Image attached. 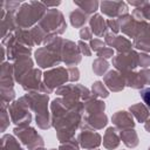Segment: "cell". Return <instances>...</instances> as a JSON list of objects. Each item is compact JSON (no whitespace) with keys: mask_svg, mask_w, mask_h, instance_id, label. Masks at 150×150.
<instances>
[{"mask_svg":"<svg viewBox=\"0 0 150 150\" xmlns=\"http://www.w3.org/2000/svg\"><path fill=\"white\" fill-rule=\"evenodd\" d=\"M141 94H142V97H143L144 102L150 107V88H146V89L142 90Z\"/></svg>","mask_w":150,"mask_h":150,"instance_id":"6da1fadb","label":"cell"}]
</instances>
